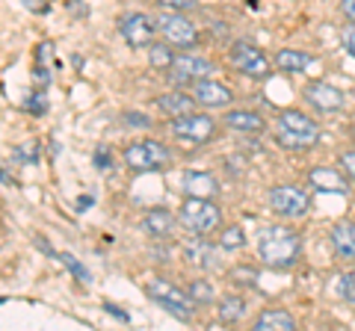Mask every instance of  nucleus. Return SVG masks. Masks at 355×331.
<instances>
[{
  "instance_id": "16",
  "label": "nucleus",
  "mask_w": 355,
  "mask_h": 331,
  "mask_svg": "<svg viewBox=\"0 0 355 331\" xmlns=\"http://www.w3.org/2000/svg\"><path fill=\"white\" fill-rule=\"evenodd\" d=\"M308 181L317 186L320 193H338V195H347L349 193V181L343 178L338 169H329V166H320V169H311Z\"/></svg>"
},
{
  "instance_id": "14",
  "label": "nucleus",
  "mask_w": 355,
  "mask_h": 331,
  "mask_svg": "<svg viewBox=\"0 0 355 331\" xmlns=\"http://www.w3.org/2000/svg\"><path fill=\"white\" fill-rule=\"evenodd\" d=\"M181 190L190 198H216L222 186L216 181V175H210V172H184Z\"/></svg>"
},
{
  "instance_id": "18",
  "label": "nucleus",
  "mask_w": 355,
  "mask_h": 331,
  "mask_svg": "<svg viewBox=\"0 0 355 331\" xmlns=\"http://www.w3.org/2000/svg\"><path fill=\"white\" fill-rule=\"evenodd\" d=\"M225 125L231 130H240V134H263L266 130V121L258 113H252V109H228Z\"/></svg>"
},
{
  "instance_id": "32",
  "label": "nucleus",
  "mask_w": 355,
  "mask_h": 331,
  "mask_svg": "<svg viewBox=\"0 0 355 331\" xmlns=\"http://www.w3.org/2000/svg\"><path fill=\"white\" fill-rule=\"evenodd\" d=\"M125 125H133V127H151V118H146L142 113H125Z\"/></svg>"
},
{
  "instance_id": "22",
  "label": "nucleus",
  "mask_w": 355,
  "mask_h": 331,
  "mask_svg": "<svg viewBox=\"0 0 355 331\" xmlns=\"http://www.w3.org/2000/svg\"><path fill=\"white\" fill-rule=\"evenodd\" d=\"M219 319L222 323H240L243 316H246V299L243 296H225V299H219Z\"/></svg>"
},
{
  "instance_id": "30",
  "label": "nucleus",
  "mask_w": 355,
  "mask_h": 331,
  "mask_svg": "<svg viewBox=\"0 0 355 331\" xmlns=\"http://www.w3.org/2000/svg\"><path fill=\"white\" fill-rule=\"evenodd\" d=\"M163 9H172V12H187V9H196L198 0H157Z\"/></svg>"
},
{
  "instance_id": "21",
  "label": "nucleus",
  "mask_w": 355,
  "mask_h": 331,
  "mask_svg": "<svg viewBox=\"0 0 355 331\" xmlns=\"http://www.w3.org/2000/svg\"><path fill=\"white\" fill-rule=\"evenodd\" d=\"M311 62H314V60H311L305 51L282 48L279 53H275V69H282V71H287V74H299V71H305Z\"/></svg>"
},
{
  "instance_id": "38",
  "label": "nucleus",
  "mask_w": 355,
  "mask_h": 331,
  "mask_svg": "<svg viewBox=\"0 0 355 331\" xmlns=\"http://www.w3.org/2000/svg\"><path fill=\"white\" fill-rule=\"evenodd\" d=\"M347 51L355 57V30H349V36H347Z\"/></svg>"
},
{
  "instance_id": "34",
  "label": "nucleus",
  "mask_w": 355,
  "mask_h": 331,
  "mask_svg": "<svg viewBox=\"0 0 355 331\" xmlns=\"http://www.w3.org/2000/svg\"><path fill=\"white\" fill-rule=\"evenodd\" d=\"M95 166H98V169H110V166H113V163H110V151L104 154V148H98V154H95Z\"/></svg>"
},
{
  "instance_id": "4",
  "label": "nucleus",
  "mask_w": 355,
  "mask_h": 331,
  "mask_svg": "<svg viewBox=\"0 0 355 331\" xmlns=\"http://www.w3.org/2000/svg\"><path fill=\"white\" fill-rule=\"evenodd\" d=\"M146 293L157 305H163L172 316L181 319V323H190L196 307H198V302L190 296V290H181V287H175L172 281H166V278H151L146 284Z\"/></svg>"
},
{
  "instance_id": "31",
  "label": "nucleus",
  "mask_w": 355,
  "mask_h": 331,
  "mask_svg": "<svg viewBox=\"0 0 355 331\" xmlns=\"http://www.w3.org/2000/svg\"><path fill=\"white\" fill-rule=\"evenodd\" d=\"M340 166H343V172L355 181V151H343L340 154Z\"/></svg>"
},
{
  "instance_id": "15",
  "label": "nucleus",
  "mask_w": 355,
  "mask_h": 331,
  "mask_svg": "<svg viewBox=\"0 0 355 331\" xmlns=\"http://www.w3.org/2000/svg\"><path fill=\"white\" fill-rule=\"evenodd\" d=\"M178 222H181V219H175V213L163 211V207H154V211H148L142 216V231L154 240H169Z\"/></svg>"
},
{
  "instance_id": "7",
  "label": "nucleus",
  "mask_w": 355,
  "mask_h": 331,
  "mask_svg": "<svg viewBox=\"0 0 355 331\" xmlns=\"http://www.w3.org/2000/svg\"><path fill=\"white\" fill-rule=\"evenodd\" d=\"M172 134L184 142H193V145H202V142H210L216 136V121L205 116V113H187L172 118Z\"/></svg>"
},
{
  "instance_id": "6",
  "label": "nucleus",
  "mask_w": 355,
  "mask_h": 331,
  "mask_svg": "<svg viewBox=\"0 0 355 331\" xmlns=\"http://www.w3.org/2000/svg\"><path fill=\"white\" fill-rule=\"evenodd\" d=\"M228 62L231 69H237L246 77H254V80H263L272 71V62L266 60V53L258 45H252V42H234L228 51Z\"/></svg>"
},
{
  "instance_id": "20",
  "label": "nucleus",
  "mask_w": 355,
  "mask_h": 331,
  "mask_svg": "<svg viewBox=\"0 0 355 331\" xmlns=\"http://www.w3.org/2000/svg\"><path fill=\"white\" fill-rule=\"evenodd\" d=\"M254 331H293L296 319L287 311H263L258 319H254Z\"/></svg>"
},
{
  "instance_id": "36",
  "label": "nucleus",
  "mask_w": 355,
  "mask_h": 331,
  "mask_svg": "<svg viewBox=\"0 0 355 331\" xmlns=\"http://www.w3.org/2000/svg\"><path fill=\"white\" fill-rule=\"evenodd\" d=\"M340 9L349 21H355V0H340Z\"/></svg>"
},
{
  "instance_id": "29",
  "label": "nucleus",
  "mask_w": 355,
  "mask_h": 331,
  "mask_svg": "<svg viewBox=\"0 0 355 331\" xmlns=\"http://www.w3.org/2000/svg\"><path fill=\"white\" fill-rule=\"evenodd\" d=\"M340 296H343V299H347L349 305H355V269L343 272V278H340Z\"/></svg>"
},
{
  "instance_id": "24",
  "label": "nucleus",
  "mask_w": 355,
  "mask_h": 331,
  "mask_svg": "<svg viewBox=\"0 0 355 331\" xmlns=\"http://www.w3.org/2000/svg\"><path fill=\"white\" fill-rule=\"evenodd\" d=\"M148 60H151L154 69H172L175 53L166 48V45H151V48H148Z\"/></svg>"
},
{
  "instance_id": "33",
  "label": "nucleus",
  "mask_w": 355,
  "mask_h": 331,
  "mask_svg": "<svg viewBox=\"0 0 355 331\" xmlns=\"http://www.w3.org/2000/svg\"><path fill=\"white\" fill-rule=\"evenodd\" d=\"M12 157H15V160H24V163H36L39 154H36V151H30V148H15V151H12Z\"/></svg>"
},
{
  "instance_id": "8",
  "label": "nucleus",
  "mask_w": 355,
  "mask_h": 331,
  "mask_svg": "<svg viewBox=\"0 0 355 331\" xmlns=\"http://www.w3.org/2000/svg\"><path fill=\"white\" fill-rule=\"evenodd\" d=\"M157 30H160V36L169 42L172 48H184V51H190L198 45V30L193 27V21H187L181 12H166L157 18Z\"/></svg>"
},
{
  "instance_id": "23",
  "label": "nucleus",
  "mask_w": 355,
  "mask_h": 331,
  "mask_svg": "<svg viewBox=\"0 0 355 331\" xmlns=\"http://www.w3.org/2000/svg\"><path fill=\"white\" fill-rule=\"evenodd\" d=\"M187 258H190V263H198V267H216L214 258V249L205 246V242H193V246H187Z\"/></svg>"
},
{
  "instance_id": "11",
  "label": "nucleus",
  "mask_w": 355,
  "mask_h": 331,
  "mask_svg": "<svg viewBox=\"0 0 355 331\" xmlns=\"http://www.w3.org/2000/svg\"><path fill=\"white\" fill-rule=\"evenodd\" d=\"M302 98L317 109V113H338V109H343V104H347V98H343V92L338 89V86L323 83V80L305 83Z\"/></svg>"
},
{
  "instance_id": "17",
  "label": "nucleus",
  "mask_w": 355,
  "mask_h": 331,
  "mask_svg": "<svg viewBox=\"0 0 355 331\" xmlns=\"http://www.w3.org/2000/svg\"><path fill=\"white\" fill-rule=\"evenodd\" d=\"M331 249L343 260H355V222H338L331 228Z\"/></svg>"
},
{
  "instance_id": "25",
  "label": "nucleus",
  "mask_w": 355,
  "mask_h": 331,
  "mask_svg": "<svg viewBox=\"0 0 355 331\" xmlns=\"http://www.w3.org/2000/svg\"><path fill=\"white\" fill-rule=\"evenodd\" d=\"M187 290H190V296H193L198 305H210V302L216 299L214 287H210L207 281H202V278H198V281H190V287H187Z\"/></svg>"
},
{
  "instance_id": "13",
  "label": "nucleus",
  "mask_w": 355,
  "mask_h": 331,
  "mask_svg": "<svg viewBox=\"0 0 355 331\" xmlns=\"http://www.w3.org/2000/svg\"><path fill=\"white\" fill-rule=\"evenodd\" d=\"M193 98L198 101V107H228L234 101V92L225 83H216L210 77H205V80L193 83Z\"/></svg>"
},
{
  "instance_id": "28",
  "label": "nucleus",
  "mask_w": 355,
  "mask_h": 331,
  "mask_svg": "<svg viewBox=\"0 0 355 331\" xmlns=\"http://www.w3.org/2000/svg\"><path fill=\"white\" fill-rule=\"evenodd\" d=\"M219 242H222V249H240L243 242H246V237H243V231L234 225V228H225V231H222Z\"/></svg>"
},
{
  "instance_id": "3",
  "label": "nucleus",
  "mask_w": 355,
  "mask_h": 331,
  "mask_svg": "<svg viewBox=\"0 0 355 331\" xmlns=\"http://www.w3.org/2000/svg\"><path fill=\"white\" fill-rule=\"evenodd\" d=\"M178 219L190 231L193 237H207L222 225V213L214 204V198H184V204L178 207Z\"/></svg>"
},
{
  "instance_id": "37",
  "label": "nucleus",
  "mask_w": 355,
  "mask_h": 331,
  "mask_svg": "<svg viewBox=\"0 0 355 331\" xmlns=\"http://www.w3.org/2000/svg\"><path fill=\"white\" fill-rule=\"evenodd\" d=\"M104 307H107V311H110V314H113V316H119V319H128V314H125V311H119V307H116V305H104Z\"/></svg>"
},
{
  "instance_id": "12",
  "label": "nucleus",
  "mask_w": 355,
  "mask_h": 331,
  "mask_svg": "<svg viewBox=\"0 0 355 331\" xmlns=\"http://www.w3.org/2000/svg\"><path fill=\"white\" fill-rule=\"evenodd\" d=\"M210 71H214L210 60L193 57V53H178L169 74L175 83H198V80H205V77H210Z\"/></svg>"
},
{
  "instance_id": "5",
  "label": "nucleus",
  "mask_w": 355,
  "mask_h": 331,
  "mask_svg": "<svg viewBox=\"0 0 355 331\" xmlns=\"http://www.w3.org/2000/svg\"><path fill=\"white\" fill-rule=\"evenodd\" d=\"M169 163H172V151L163 142L146 139L125 148V166L130 172H163L169 169Z\"/></svg>"
},
{
  "instance_id": "35",
  "label": "nucleus",
  "mask_w": 355,
  "mask_h": 331,
  "mask_svg": "<svg viewBox=\"0 0 355 331\" xmlns=\"http://www.w3.org/2000/svg\"><path fill=\"white\" fill-rule=\"evenodd\" d=\"M27 107L33 109V113H44V109H48V104H44V98H42V95H39V98L33 95L30 101H27Z\"/></svg>"
},
{
  "instance_id": "27",
  "label": "nucleus",
  "mask_w": 355,
  "mask_h": 331,
  "mask_svg": "<svg viewBox=\"0 0 355 331\" xmlns=\"http://www.w3.org/2000/svg\"><path fill=\"white\" fill-rule=\"evenodd\" d=\"M57 260H60V263H65V267L71 269V275H74V278L80 281V284H89V269L83 267V263H77V258L71 255V251H60Z\"/></svg>"
},
{
  "instance_id": "1",
  "label": "nucleus",
  "mask_w": 355,
  "mask_h": 331,
  "mask_svg": "<svg viewBox=\"0 0 355 331\" xmlns=\"http://www.w3.org/2000/svg\"><path fill=\"white\" fill-rule=\"evenodd\" d=\"M258 258L272 269H291L302 258V237L287 225L263 228L258 234Z\"/></svg>"
},
{
  "instance_id": "2",
  "label": "nucleus",
  "mask_w": 355,
  "mask_h": 331,
  "mask_svg": "<svg viewBox=\"0 0 355 331\" xmlns=\"http://www.w3.org/2000/svg\"><path fill=\"white\" fill-rule=\"evenodd\" d=\"M275 142L287 151H308L320 142V127L299 109H282L279 125H275Z\"/></svg>"
},
{
  "instance_id": "9",
  "label": "nucleus",
  "mask_w": 355,
  "mask_h": 331,
  "mask_svg": "<svg viewBox=\"0 0 355 331\" xmlns=\"http://www.w3.org/2000/svg\"><path fill=\"white\" fill-rule=\"evenodd\" d=\"M270 207L282 219H302L311 211V198L299 186H275L270 193Z\"/></svg>"
},
{
  "instance_id": "26",
  "label": "nucleus",
  "mask_w": 355,
  "mask_h": 331,
  "mask_svg": "<svg viewBox=\"0 0 355 331\" xmlns=\"http://www.w3.org/2000/svg\"><path fill=\"white\" fill-rule=\"evenodd\" d=\"M228 278L240 287H258V269L254 267H234L228 272Z\"/></svg>"
},
{
  "instance_id": "10",
  "label": "nucleus",
  "mask_w": 355,
  "mask_h": 331,
  "mask_svg": "<svg viewBox=\"0 0 355 331\" xmlns=\"http://www.w3.org/2000/svg\"><path fill=\"white\" fill-rule=\"evenodd\" d=\"M154 30H157V18H148L142 12H128L119 18V33L130 48H151L154 45Z\"/></svg>"
},
{
  "instance_id": "19",
  "label": "nucleus",
  "mask_w": 355,
  "mask_h": 331,
  "mask_svg": "<svg viewBox=\"0 0 355 331\" xmlns=\"http://www.w3.org/2000/svg\"><path fill=\"white\" fill-rule=\"evenodd\" d=\"M196 104H198L196 98L193 95H184V92H166V95L157 98V109H163V113L172 116V118L193 113Z\"/></svg>"
}]
</instances>
